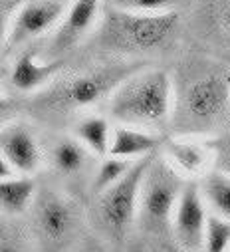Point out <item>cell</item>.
<instances>
[{"label":"cell","instance_id":"1","mask_svg":"<svg viewBox=\"0 0 230 252\" xmlns=\"http://www.w3.org/2000/svg\"><path fill=\"white\" fill-rule=\"evenodd\" d=\"M172 111V82L165 70L141 68L109 95V113L141 129L167 123Z\"/></svg>","mask_w":230,"mask_h":252},{"label":"cell","instance_id":"2","mask_svg":"<svg viewBox=\"0 0 230 252\" xmlns=\"http://www.w3.org/2000/svg\"><path fill=\"white\" fill-rule=\"evenodd\" d=\"M179 24V14L135 12L107 4L97 30V42L113 52H149L169 40Z\"/></svg>","mask_w":230,"mask_h":252},{"label":"cell","instance_id":"3","mask_svg":"<svg viewBox=\"0 0 230 252\" xmlns=\"http://www.w3.org/2000/svg\"><path fill=\"white\" fill-rule=\"evenodd\" d=\"M143 66L133 64H111L105 68L78 74L64 82H56L38 95L36 107L52 115H66L86 109L109 97L129 76H133Z\"/></svg>","mask_w":230,"mask_h":252},{"label":"cell","instance_id":"4","mask_svg":"<svg viewBox=\"0 0 230 252\" xmlns=\"http://www.w3.org/2000/svg\"><path fill=\"white\" fill-rule=\"evenodd\" d=\"M183 175L167 159L151 161L139 195L137 220L147 234H161L172 224V215L185 191Z\"/></svg>","mask_w":230,"mask_h":252},{"label":"cell","instance_id":"5","mask_svg":"<svg viewBox=\"0 0 230 252\" xmlns=\"http://www.w3.org/2000/svg\"><path fill=\"white\" fill-rule=\"evenodd\" d=\"M183 119L197 129L216 125L230 109V72H202L183 92Z\"/></svg>","mask_w":230,"mask_h":252},{"label":"cell","instance_id":"6","mask_svg":"<svg viewBox=\"0 0 230 252\" xmlns=\"http://www.w3.org/2000/svg\"><path fill=\"white\" fill-rule=\"evenodd\" d=\"M151 161H153V155L137 159L121 181H117L113 187H109L107 191L99 195V203H97L99 220L103 222L107 232H111L113 236H119V238L125 236L133 220L137 219L141 185Z\"/></svg>","mask_w":230,"mask_h":252},{"label":"cell","instance_id":"7","mask_svg":"<svg viewBox=\"0 0 230 252\" xmlns=\"http://www.w3.org/2000/svg\"><path fill=\"white\" fill-rule=\"evenodd\" d=\"M68 6L70 4L66 0H28L24 2L12 18L6 46L14 48L26 44L58 28L68 12Z\"/></svg>","mask_w":230,"mask_h":252},{"label":"cell","instance_id":"8","mask_svg":"<svg viewBox=\"0 0 230 252\" xmlns=\"http://www.w3.org/2000/svg\"><path fill=\"white\" fill-rule=\"evenodd\" d=\"M36 228L46 242H62L78 222L76 205L56 191H42L34 201Z\"/></svg>","mask_w":230,"mask_h":252},{"label":"cell","instance_id":"9","mask_svg":"<svg viewBox=\"0 0 230 252\" xmlns=\"http://www.w3.org/2000/svg\"><path fill=\"white\" fill-rule=\"evenodd\" d=\"M206 211L202 193L197 185H187L179 199V205L172 215V232L177 244L187 252H197L204 246V228H206Z\"/></svg>","mask_w":230,"mask_h":252},{"label":"cell","instance_id":"10","mask_svg":"<svg viewBox=\"0 0 230 252\" xmlns=\"http://www.w3.org/2000/svg\"><path fill=\"white\" fill-rule=\"evenodd\" d=\"M101 2L103 0H72L64 20L54 32L50 46L54 54L60 56L70 52L93 30L97 14L101 10Z\"/></svg>","mask_w":230,"mask_h":252},{"label":"cell","instance_id":"11","mask_svg":"<svg viewBox=\"0 0 230 252\" xmlns=\"http://www.w3.org/2000/svg\"><path fill=\"white\" fill-rule=\"evenodd\" d=\"M0 157H4L16 173L32 175L42 165V151L28 125H6L0 131Z\"/></svg>","mask_w":230,"mask_h":252},{"label":"cell","instance_id":"12","mask_svg":"<svg viewBox=\"0 0 230 252\" xmlns=\"http://www.w3.org/2000/svg\"><path fill=\"white\" fill-rule=\"evenodd\" d=\"M64 64L62 60H50L42 62L34 48L24 50L12 64L10 82L20 92H36L54 84L58 74L62 72Z\"/></svg>","mask_w":230,"mask_h":252},{"label":"cell","instance_id":"13","mask_svg":"<svg viewBox=\"0 0 230 252\" xmlns=\"http://www.w3.org/2000/svg\"><path fill=\"white\" fill-rule=\"evenodd\" d=\"M165 157L181 175L199 177L206 173L212 161V149L201 139L181 137L165 143Z\"/></svg>","mask_w":230,"mask_h":252},{"label":"cell","instance_id":"14","mask_svg":"<svg viewBox=\"0 0 230 252\" xmlns=\"http://www.w3.org/2000/svg\"><path fill=\"white\" fill-rule=\"evenodd\" d=\"M159 147V137L151 133L149 129L133 127V125H117L113 127L111 135V147L109 155L119 157V159H129L137 161L143 157H149L157 151Z\"/></svg>","mask_w":230,"mask_h":252},{"label":"cell","instance_id":"15","mask_svg":"<svg viewBox=\"0 0 230 252\" xmlns=\"http://www.w3.org/2000/svg\"><path fill=\"white\" fill-rule=\"evenodd\" d=\"M89 149L78 137H60L50 151V159L54 169L66 177H74L82 173L89 163Z\"/></svg>","mask_w":230,"mask_h":252},{"label":"cell","instance_id":"16","mask_svg":"<svg viewBox=\"0 0 230 252\" xmlns=\"http://www.w3.org/2000/svg\"><path fill=\"white\" fill-rule=\"evenodd\" d=\"M36 183L30 175L0 179V207L4 215H22L34 203Z\"/></svg>","mask_w":230,"mask_h":252},{"label":"cell","instance_id":"17","mask_svg":"<svg viewBox=\"0 0 230 252\" xmlns=\"http://www.w3.org/2000/svg\"><path fill=\"white\" fill-rule=\"evenodd\" d=\"M74 135L93 153L99 157H107L109 155V147H111V135L113 129L105 117L99 115H89L84 117L74 129Z\"/></svg>","mask_w":230,"mask_h":252},{"label":"cell","instance_id":"18","mask_svg":"<svg viewBox=\"0 0 230 252\" xmlns=\"http://www.w3.org/2000/svg\"><path fill=\"white\" fill-rule=\"evenodd\" d=\"M201 193L216 215L230 220V175L222 169L210 171L202 179Z\"/></svg>","mask_w":230,"mask_h":252},{"label":"cell","instance_id":"19","mask_svg":"<svg viewBox=\"0 0 230 252\" xmlns=\"http://www.w3.org/2000/svg\"><path fill=\"white\" fill-rule=\"evenodd\" d=\"M133 163H135V161L107 155V157L99 163L97 171L93 173V183H91L93 193H95V195H101L103 191H107L109 187H113L117 181H121V179L127 175V171L133 167Z\"/></svg>","mask_w":230,"mask_h":252},{"label":"cell","instance_id":"20","mask_svg":"<svg viewBox=\"0 0 230 252\" xmlns=\"http://www.w3.org/2000/svg\"><path fill=\"white\" fill-rule=\"evenodd\" d=\"M228 246H230V220L216 213L208 215L204 228V250L226 252Z\"/></svg>","mask_w":230,"mask_h":252},{"label":"cell","instance_id":"21","mask_svg":"<svg viewBox=\"0 0 230 252\" xmlns=\"http://www.w3.org/2000/svg\"><path fill=\"white\" fill-rule=\"evenodd\" d=\"M187 0H109V4L135 12H171Z\"/></svg>","mask_w":230,"mask_h":252},{"label":"cell","instance_id":"22","mask_svg":"<svg viewBox=\"0 0 230 252\" xmlns=\"http://www.w3.org/2000/svg\"><path fill=\"white\" fill-rule=\"evenodd\" d=\"M218 22H220V26L230 34V0H222V4H220V8H218Z\"/></svg>","mask_w":230,"mask_h":252},{"label":"cell","instance_id":"23","mask_svg":"<svg viewBox=\"0 0 230 252\" xmlns=\"http://www.w3.org/2000/svg\"><path fill=\"white\" fill-rule=\"evenodd\" d=\"M0 252H20V248H18L10 238H2V244H0Z\"/></svg>","mask_w":230,"mask_h":252},{"label":"cell","instance_id":"24","mask_svg":"<svg viewBox=\"0 0 230 252\" xmlns=\"http://www.w3.org/2000/svg\"><path fill=\"white\" fill-rule=\"evenodd\" d=\"M131 252H159V250L155 246H151L149 242H139V244H135L131 248Z\"/></svg>","mask_w":230,"mask_h":252},{"label":"cell","instance_id":"25","mask_svg":"<svg viewBox=\"0 0 230 252\" xmlns=\"http://www.w3.org/2000/svg\"><path fill=\"white\" fill-rule=\"evenodd\" d=\"M220 169H222V171H226V173L230 175V151H228V153L224 155V159L220 161Z\"/></svg>","mask_w":230,"mask_h":252},{"label":"cell","instance_id":"26","mask_svg":"<svg viewBox=\"0 0 230 252\" xmlns=\"http://www.w3.org/2000/svg\"><path fill=\"white\" fill-rule=\"evenodd\" d=\"M167 252H187V250H183L181 246H169Z\"/></svg>","mask_w":230,"mask_h":252},{"label":"cell","instance_id":"27","mask_svg":"<svg viewBox=\"0 0 230 252\" xmlns=\"http://www.w3.org/2000/svg\"><path fill=\"white\" fill-rule=\"evenodd\" d=\"M226 252H230V246H228V250H226Z\"/></svg>","mask_w":230,"mask_h":252}]
</instances>
